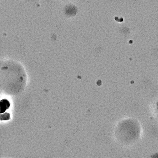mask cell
<instances>
[{"mask_svg":"<svg viewBox=\"0 0 158 158\" xmlns=\"http://www.w3.org/2000/svg\"><path fill=\"white\" fill-rule=\"evenodd\" d=\"M10 119V114L7 113H5L1 115V120H8Z\"/></svg>","mask_w":158,"mask_h":158,"instance_id":"2","label":"cell"},{"mask_svg":"<svg viewBox=\"0 0 158 158\" xmlns=\"http://www.w3.org/2000/svg\"><path fill=\"white\" fill-rule=\"evenodd\" d=\"M1 114L5 112L6 109L9 108L10 104L6 99H4L1 101Z\"/></svg>","mask_w":158,"mask_h":158,"instance_id":"1","label":"cell"}]
</instances>
